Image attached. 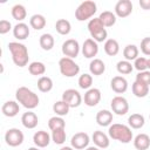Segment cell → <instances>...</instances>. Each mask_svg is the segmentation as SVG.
Listing matches in <instances>:
<instances>
[{"label": "cell", "instance_id": "d4e9b609", "mask_svg": "<svg viewBox=\"0 0 150 150\" xmlns=\"http://www.w3.org/2000/svg\"><path fill=\"white\" fill-rule=\"evenodd\" d=\"M12 16L13 19H15L16 21L19 22H22L26 16H27V11H26V7L21 4H16L12 7Z\"/></svg>", "mask_w": 150, "mask_h": 150}, {"label": "cell", "instance_id": "9a60e30c", "mask_svg": "<svg viewBox=\"0 0 150 150\" xmlns=\"http://www.w3.org/2000/svg\"><path fill=\"white\" fill-rule=\"evenodd\" d=\"M110 87L116 94H123L128 89V81H127L125 77H123L121 75H117V76H114L111 79Z\"/></svg>", "mask_w": 150, "mask_h": 150}, {"label": "cell", "instance_id": "5bb4252c", "mask_svg": "<svg viewBox=\"0 0 150 150\" xmlns=\"http://www.w3.org/2000/svg\"><path fill=\"white\" fill-rule=\"evenodd\" d=\"M84 104L88 107H95L101 101V90L97 88H90L84 94Z\"/></svg>", "mask_w": 150, "mask_h": 150}, {"label": "cell", "instance_id": "f35d334b", "mask_svg": "<svg viewBox=\"0 0 150 150\" xmlns=\"http://www.w3.org/2000/svg\"><path fill=\"white\" fill-rule=\"evenodd\" d=\"M66 130L64 129H57V130H54L52 131V141L55 143V144H63L66 142Z\"/></svg>", "mask_w": 150, "mask_h": 150}, {"label": "cell", "instance_id": "6da1fadb", "mask_svg": "<svg viewBox=\"0 0 150 150\" xmlns=\"http://www.w3.org/2000/svg\"><path fill=\"white\" fill-rule=\"evenodd\" d=\"M15 97L16 101L28 110L36 108L40 102L38 94H35L33 90H30L27 87H19L15 91Z\"/></svg>", "mask_w": 150, "mask_h": 150}, {"label": "cell", "instance_id": "bcb514c9", "mask_svg": "<svg viewBox=\"0 0 150 150\" xmlns=\"http://www.w3.org/2000/svg\"><path fill=\"white\" fill-rule=\"evenodd\" d=\"M86 150H100V148H97V146H88V148H86Z\"/></svg>", "mask_w": 150, "mask_h": 150}, {"label": "cell", "instance_id": "8992f818", "mask_svg": "<svg viewBox=\"0 0 150 150\" xmlns=\"http://www.w3.org/2000/svg\"><path fill=\"white\" fill-rule=\"evenodd\" d=\"M60 73L66 77H74L80 73V66L70 57H61L59 61Z\"/></svg>", "mask_w": 150, "mask_h": 150}, {"label": "cell", "instance_id": "5b68a950", "mask_svg": "<svg viewBox=\"0 0 150 150\" xmlns=\"http://www.w3.org/2000/svg\"><path fill=\"white\" fill-rule=\"evenodd\" d=\"M97 11V6L94 1L87 0L79 5V7L75 11V18L77 21H86L94 16V14Z\"/></svg>", "mask_w": 150, "mask_h": 150}, {"label": "cell", "instance_id": "cb8c5ba5", "mask_svg": "<svg viewBox=\"0 0 150 150\" xmlns=\"http://www.w3.org/2000/svg\"><path fill=\"white\" fill-rule=\"evenodd\" d=\"M104 52L109 56H115L120 52V45L115 39H107L104 42Z\"/></svg>", "mask_w": 150, "mask_h": 150}, {"label": "cell", "instance_id": "3957f363", "mask_svg": "<svg viewBox=\"0 0 150 150\" xmlns=\"http://www.w3.org/2000/svg\"><path fill=\"white\" fill-rule=\"evenodd\" d=\"M108 135L110 138L118 141L121 143H124V144L130 143L134 138L131 128L125 124H121V123H112L111 125H109Z\"/></svg>", "mask_w": 150, "mask_h": 150}, {"label": "cell", "instance_id": "4fadbf2b", "mask_svg": "<svg viewBox=\"0 0 150 150\" xmlns=\"http://www.w3.org/2000/svg\"><path fill=\"white\" fill-rule=\"evenodd\" d=\"M98 53V45L96 41H94L91 38L84 40L82 46V54L87 59H93Z\"/></svg>", "mask_w": 150, "mask_h": 150}, {"label": "cell", "instance_id": "e0dca14e", "mask_svg": "<svg viewBox=\"0 0 150 150\" xmlns=\"http://www.w3.org/2000/svg\"><path fill=\"white\" fill-rule=\"evenodd\" d=\"M1 111L6 117H14L20 111V105L18 101H7L2 104Z\"/></svg>", "mask_w": 150, "mask_h": 150}, {"label": "cell", "instance_id": "44dd1931", "mask_svg": "<svg viewBox=\"0 0 150 150\" xmlns=\"http://www.w3.org/2000/svg\"><path fill=\"white\" fill-rule=\"evenodd\" d=\"M112 112L109 111V110H100L97 114H96V122L98 125L101 127H109L111 125L112 123Z\"/></svg>", "mask_w": 150, "mask_h": 150}, {"label": "cell", "instance_id": "484cf974", "mask_svg": "<svg viewBox=\"0 0 150 150\" xmlns=\"http://www.w3.org/2000/svg\"><path fill=\"white\" fill-rule=\"evenodd\" d=\"M47 21L46 18L42 14H34L30 16L29 19V25L32 28H34L35 30H41L42 28H45Z\"/></svg>", "mask_w": 150, "mask_h": 150}, {"label": "cell", "instance_id": "8d00e7d4", "mask_svg": "<svg viewBox=\"0 0 150 150\" xmlns=\"http://www.w3.org/2000/svg\"><path fill=\"white\" fill-rule=\"evenodd\" d=\"M134 64H131L130 61H127V60H122V61H118L117 64H116V69L120 74L122 75H127V74H130L134 69L132 67Z\"/></svg>", "mask_w": 150, "mask_h": 150}, {"label": "cell", "instance_id": "7c38bea8", "mask_svg": "<svg viewBox=\"0 0 150 150\" xmlns=\"http://www.w3.org/2000/svg\"><path fill=\"white\" fill-rule=\"evenodd\" d=\"M132 13V2L130 0H118L115 5V14L118 18H127Z\"/></svg>", "mask_w": 150, "mask_h": 150}, {"label": "cell", "instance_id": "ac0fdd59", "mask_svg": "<svg viewBox=\"0 0 150 150\" xmlns=\"http://www.w3.org/2000/svg\"><path fill=\"white\" fill-rule=\"evenodd\" d=\"M91 139L95 144V146L100 148V149H105L109 146L110 144V141H109V136L105 135L103 131H100V130H96L94 131L93 136H91Z\"/></svg>", "mask_w": 150, "mask_h": 150}, {"label": "cell", "instance_id": "ba28073f", "mask_svg": "<svg viewBox=\"0 0 150 150\" xmlns=\"http://www.w3.org/2000/svg\"><path fill=\"white\" fill-rule=\"evenodd\" d=\"M110 107L112 112L118 116H123L129 111V103L123 96H115L110 102Z\"/></svg>", "mask_w": 150, "mask_h": 150}, {"label": "cell", "instance_id": "9c48e42d", "mask_svg": "<svg viewBox=\"0 0 150 150\" xmlns=\"http://www.w3.org/2000/svg\"><path fill=\"white\" fill-rule=\"evenodd\" d=\"M62 101H64L70 108H77L82 103V96L75 89H67L62 94Z\"/></svg>", "mask_w": 150, "mask_h": 150}, {"label": "cell", "instance_id": "74e56055", "mask_svg": "<svg viewBox=\"0 0 150 150\" xmlns=\"http://www.w3.org/2000/svg\"><path fill=\"white\" fill-rule=\"evenodd\" d=\"M77 83H79V87H80L81 89L88 90V89L91 88V84H93V76H91L90 74L84 73V74L80 75Z\"/></svg>", "mask_w": 150, "mask_h": 150}, {"label": "cell", "instance_id": "ee69618b", "mask_svg": "<svg viewBox=\"0 0 150 150\" xmlns=\"http://www.w3.org/2000/svg\"><path fill=\"white\" fill-rule=\"evenodd\" d=\"M139 6H141L144 11L150 9V0H139Z\"/></svg>", "mask_w": 150, "mask_h": 150}, {"label": "cell", "instance_id": "f1b7e54d", "mask_svg": "<svg viewBox=\"0 0 150 150\" xmlns=\"http://www.w3.org/2000/svg\"><path fill=\"white\" fill-rule=\"evenodd\" d=\"M98 18L104 27H112L116 23V14L110 11H103Z\"/></svg>", "mask_w": 150, "mask_h": 150}, {"label": "cell", "instance_id": "30bf717a", "mask_svg": "<svg viewBox=\"0 0 150 150\" xmlns=\"http://www.w3.org/2000/svg\"><path fill=\"white\" fill-rule=\"evenodd\" d=\"M80 53V45L75 39H68L62 43V54L66 57L74 59Z\"/></svg>", "mask_w": 150, "mask_h": 150}, {"label": "cell", "instance_id": "b9f144b4", "mask_svg": "<svg viewBox=\"0 0 150 150\" xmlns=\"http://www.w3.org/2000/svg\"><path fill=\"white\" fill-rule=\"evenodd\" d=\"M141 50L144 55H150V38H144L141 41Z\"/></svg>", "mask_w": 150, "mask_h": 150}, {"label": "cell", "instance_id": "60d3db41", "mask_svg": "<svg viewBox=\"0 0 150 150\" xmlns=\"http://www.w3.org/2000/svg\"><path fill=\"white\" fill-rule=\"evenodd\" d=\"M135 81H138L141 83H144L146 86L150 87V70H144V71H139L137 75H136V80Z\"/></svg>", "mask_w": 150, "mask_h": 150}, {"label": "cell", "instance_id": "d6a6232c", "mask_svg": "<svg viewBox=\"0 0 150 150\" xmlns=\"http://www.w3.org/2000/svg\"><path fill=\"white\" fill-rule=\"evenodd\" d=\"M138 47L135 45H127L123 49V56L127 61H135L138 57Z\"/></svg>", "mask_w": 150, "mask_h": 150}, {"label": "cell", "instance_id": "7dc6e473", "mask_svg": "<svg viewBox=\"0 0 150 150\" xmlns=\"http://www.w3.org/2000/svg\"><path fill=\"white\" fill-rule=\"evenodd\" d=\"M28 150H40V148H38V146H32V148H29Z\"/></svg>", "mask_w": 150, "mask_h": 150}, {"label": "cell", "instance_id": "1f68e13d", "mask_svg": "<svg viewBox=\"0 0 150 150\" xmlns=\"http://www.w3.org/2000/svg\"><path fill=\"white\" fill-rule=\"evenodd\" d=\"M55 29L61 35H68L70 33V30H71V25L66 19H59L55 22Z\"/></svg>", "mask_w": 150, "mask_h": 150}, {"label": "cell", "instance_id": "d590c367", "mask_svg": "<svg viewBox=\"0 0 150 150\" xmlns=\"http://www.w3.org/2000/svg\"><path fill=\"white\" fill-rule=\"evenodd\" d=\"M48 128L54 131L57 129H64L66 128V122L61 116H53L48 121Z\"/></svg>", "mask_w": 150, "mask_h": 150}, {"label": "cell", "instance_id": "d6986e66", "mask_svg": "<svg viewBox=\"0 0 150 150\" xmlns=\"http://www.w3.org/2000/svg\"><path fill=\"white\" fill-rule=\"evenodd\" d=\"M21 123L27 129H34L38 125V123H39L38 115L35 112L28 110L27 112H23L22 114V116H21Z\"/></svg>", "mask_w": 150, "mask_h": 150}, {"label": "cell", "instance_id": "83f0119b", "mask_svg": "<svg viewBox=\"0 0 150 150\" xmlns=\"http://www.w3.org/2000/svg\"><path fill=\"white\" fill-rule=\"evenodd\" d=\"M128 123H129V127L132 129H141L145 123V118L143 115L135 112V114H131L129 116Z\"/></svg>", "mask_w": 150, "mask_h": 150}, {"label": "cell", "instance_id": "ab89813d", "mask_svg": "<svg viewBox=\"0 0 150 150\" xmlns=\"http://www.w3.org/2000/svg\"><path fill=\"white\" fill-rule=\"evenodd\" d=\"M134 68L139 71H144V70H148V59L143 57V56H138L135 62H134Z\"/></svg>", "mask_w": 150, "mask_h": 150}, {"label": "cell", "instance_id": "c3c4849f", "mask_svg": "<svg viewBox=\"0 0 150 150\" xmlns=\"http://www.w3.org/2000/svg\"><path fill=\"white\" fill-rule=\"evenodd\" d=\"M148 68H149V69H150V57H149V59H148Z\"/></svg>", "mask_w": 150, "mask_h": 150}, {"label": "cell", "instance_id": "8fae6325", "mask_svg": "<svg viewBox=\"0 0 150 150\" xmlns=\"http://www.w3.org/2000/svg\"><path fill=\"white\" fill-rule=\"evenodd\" d=\"M89 142H90L89 135L84 131H81V132H76L75 135H73L70 139V146H73L76 150H81V149L88 148Z\"/></svg>", "mask_w": 150, "mask_h": 150}, {"label": "cell", "instance_id": "836d02e7", "mask_svg": "<svg viewBox=\"0 0 150 150\" xmlns=\"http://www.w3.org/2000/svg\"><path fill=\"white\" fill-rule=\"evenodd\" d=\"M38 89L41 93H48L53 89V80L49 76H41L38 80Z\"/></svg>", "mask_w": 150, "mask_h": 150}, {"label": "cell", "instance_id": "f546056e", "mask_svg": "<svg viewBox=\"0 0 150 150\" xmlns=\"http://www.w3.org/2000/svg\"><path fill=\"white\" fill-rule=\"evenodd\" d=\"M39 43H40V47H41L43 50H50V49H53V47H54L55 40H54V38H53L52 34L45 33V34H42V35L40 36Z\"/></svg>", "mask_w": 150, "mask_h": 150}, {"label": "cell", "instance_id": "4dcf8cb0", "mask_svg": "<svg viewBox=\"0 0 150 150\" xmlns=\"http://www.w3.org/2000/svg\"><path fill=\"white\" fill-rule=\"evenodd\" d=\"M28 71L34 76H41L46 73V66L43 62L34 61L28 64Z\"/></svg>", "mask_w": 150, "mask_h": 150}, {"label": "cell", "instance_id": "f6af8a7d", "mask_svg": "<svg viewBox=\"0 0 150 150\" xmlns=\"http://www.w3.org/2000/svg\"><path fill=\"white\" fill-rule=\"evenodd\" d=\"M60 150H75L73 146H62L60 148Z\"/></svg>", "mask_w": 150, "mask_h": 150}, {"label": "cell", "instance_id": "7402d4cb", "mask_svg": "<svg viewBox=\"0 0 150 150\" xmlns=\"http://www.w3.org/2000/svg\"><path fill=\"white\" fill-rule=\"evenodd\" d=\"M134 146L137 150H148L150 146V137L149 135L142 132L138 134L135 138H134Z\"/></svg>", "mask_w": 150, "mask_h": 150}, {"label": "cell", "instance_id": "277c9868", "mask_svg": "<svg viewBox=\"0 0 150 150\" xmlns=\"http://www.w3.org/2000/svg\"><path fill=\"white\" fill-rule=\"evenodd\" d=\"M88 30L91 35V39L96 42H103L107 41L108 32L105 27L103 26L100 18H93L88 22Z\"/></svg>", "mask_w": 150, "mask_h": 150}, {"label": "cell", "instance_id": "7bdbcfd3", "mask_svg": "<svg viewBox=\"0 0 150 150\" xmlns=\"http://www.w3.org/2000/svg\"><path fill=\"white\" fill-rule=\"evenodd\" d=\"M12 29V23L8 20L2 19L0 21V34H6Z\"/></svg>", "mask_w": 150, "mask_h": 150}, {"label": "cell", "instance_id": "52a82bcc", "mask_svg": "<svg viewBox=\"0 0 150 150\" xmlns=\"http://www.w3.org/2000/svg\"><path fill=\"white\" fill-rule=\"evenodd\" d=\"M23 139H25L23 132L18 128H11L5 134L6 144L9 146H13V148L21 145L23 143Z\"/></svg>", "mask_w": 150, "mask_h": 150}, {"label": "cell", "instance_id": "4316f807", "mask_svg": "<svg viewBox=\"0 0 150 150\" xmlns=\"http://www.w3.org/2000/svg\"><path fill=\"white\" fill-rule=\"evenodd\" d=\"M131 89H132V94L136 97H145L149 94V86H146L144 83H141L138 81H135L132 83Z\"/></svg>", "mask_w": 150, "mask_h": 150}, {"label": "cell", "instance_id": "2e32d148", "mask_svg": "<svg viewBox=\"0 0 150 150\" xmlns=\"http://www.w3.org/2000/svg\"><path fill=\"white\" fill-rule=\"evenodd\" d=\"M52 139V136L45 131V130H39L33 135V142L38 148H46L49 145Z\"/></svg>", "mask_w": 150, "mask_h": 150}, {"label": "cell", "instance_id": "e575fe53", "mask_svg": "<svg viewBox=\"0 0 150 150\" xmlns=\"http://www.w3.org/2000/svg\"><path fill=\"white\" fill-rule=\"evenodd\" d=\"M69 109H70V107H69L64 101H62V100L56 101V102L53 104V111L56 114V116H61V117H62V116L68 115Z\"/></svg>", "mask_w": 150, "mask_h": 150}, {"label": "cell", "instance_id": "7a4b0ae2", "mask_svg": "<svg viewBox=\"0 0 150 150\" xmlns=\"http://www.w3.org/2000/svg\"><path fill=\"white\" fill-rule=\"evenodd\" d=\"M8 49L12 54V60L15 66L22 68L28 64L29 61V55H28V49L27 47L21 43V42H9L8 43Z\"/></svg>", "mask_w": 150, "mask_h": 150}, {"label": "cell", "instance_id": "603a6c76", "mask_svg": "<svg viewBox=\"0 0 150 150\" xmlns=\"http://www.w3.org/2000/svg\"><path fill=\"white\" fill-rule=\"evenodd\" d=\"M89 70L91 75H102L105 71V64L101 59H93L89 63Z\"/></svg>", "mask_w": 150, "mask_h": 150}, {"label": "cell", "instance_id": "ffe728a7", "mask_svg": "<svg viewBox=\"0 0 150 150\" xmlns=\"http://www.w3.org/2000/svg\"><path fill=\"white\" fill-rule=\"evenodd\" d=\"M13 35L19 41L26 40L29 36V27L25 22H19L13 27Z\"/></svg>", "mask_w": 150, "mask_h": 150}, {"label": "cell", "instance_id": "681fc988", "mask_svg": "<svg viewBox=\"0 0 150 150\" xmlns=\"http://www.w3.org/2000/svg\"><path fill=\"white\" fill-rule=\"evenodd\" d=\"M149 118H150V115H149Z\"/></svg>", "mask_w": 150, "mask_h": 150}]
</instances>
